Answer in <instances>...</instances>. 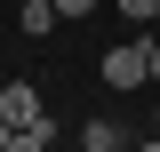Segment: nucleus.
<instances>
[{"label": "nucleus", "instance_id": "1", "mask_svg": "<svg viewBox=\"0 0 160 152\" xmlns=\"http://www.w3.org/2000/svg\"><path fill=\"white\" fill-rule=\"evenodd\" d=\"M96 72L112 80V88H144V80H152V72H144V40H136V48H104Z\"/></svg>", "mask_w": 160, "mask_h": 152}, {"label": "nucleus", "instance_id": "2", "mask_svg": "<svg viewBox=\"0 0 160 152\" xmlns=\"http://www.w3.org/2000/svg\"><path fill=\"white\" fill-rule=\"evenodd\" d=\"M0 120H8V128H32V120H48V112H40V96L24 88V80H8V88H0Z\"/></svg>", "mask_w": 160, "mask_h": 152}, {"label": "nucleus", "instance_id": "3", "mask_svg": "<svg viewBox=\"0 0 160 152\" xmlns=\"http://www.w3.org/2000/svg\"><path fill=\"white\" fill-rule=\"evenodd\" d=\"M80 144H88V152H120V144H128V128H120V120H88Z\"/></svg>", "mask_w": 160, "mask_h": 152}, {"label": "nucleus", "instance_id": "4", "mask_svg": "<svg viewBox=\"0 0 160 152\" xmlns=\"http://www.w3.org/2000/svg\"><path fill=\"white\" fill-rule=\"evenodd\" d=\"M120 16H128V24H152V16H160V0H120Z\"/></svg>", "mask_w": 160, "mask_h": 152}, {"label": "nucleus", "instance_id": "5", "mask_svg": "<svg viewBox=\"0 0 160 152\" xmlns=\"http://www.w3.org/2000/svg\"><path fill=\"white\" fill-rule=\"evenodd\" d=\"M56 16H72V24H80V16H96V0H56Z\"/></svg>", "mask_w": 160, "mask_h": 152}, {"label": "nucleus", "instance_id": "6", "mask_svg": "<svg viewBox=\"0 0 160 152\" xmlns=\"http://www.w3.org/2000/svg\"><path fill=\"white\" fill-rule=\"evenodd\" d=\"M144 72H152V80H160V40H144Z\"/></svg>", "mask_w": 160, "mask_h": 152}, {"label": "nucleus", "instance_id": "7", "mask_svg": "<svg viewBox=\"0 0 160 152\" xmlns=\"http://www.w3.org/2000/svg\"><path fill=\"white\" fill-rule=\"evenodd\" d=\"M0 152H8V120H0Z\"/></svg>", "mask_w": 160, "mask_h": 152}, {"label": "nucleus", "instance_id": "8", "mask_svg": "<svg viewBox=\"0 0 160 152\" xmlns=\"http://www.w3.org/2000/svg\"><path fill=\"white\" fill-rule=\"evenodd\" d=\"M152 128H160V112H152Z\"/></svg>", "mask_w": 160, "mask_h": 152}]
</instances>
